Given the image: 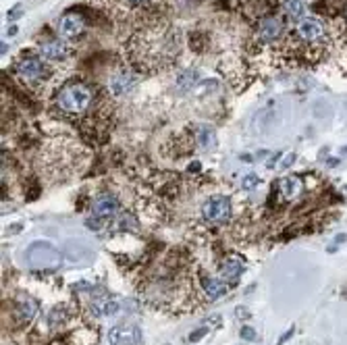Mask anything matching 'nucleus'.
<instances>
[{"mask_svg":"<svg viewBox=\"0 0 347 345\" xmlns=\"http://www.w3.org/2000/svg\"><path fill=\"white\" fill-rule=\"evenodd\" d=\"M91 100H94V90L81 81L67 83L56 94V106L69 115H79L83 111H88L91 106Z\"/></svg>","mask_w":347,"mask_h":345,"instance_id":"obj_1","label":"nucleus"},{"mask_svg":"<svg viewBox=\"0 0 347 345\" xmlns=\"http://www.w3.org/2000/svg\"><path fill=\"white\" fill-rule=\"evenodd\" d=\"M25 262L32 270H56L63 264V254L58 249L48 244V241H34L32 246L25 249Z\"/></svg>","mask_w":347,"mask_h":345,"instance_id":"obj_2","label":"nucleus"},{"mask_svg":"<svg viewBox=\"0 0 347 345\" xmlns=\"http://www.w3.org/2000/svg\"><path fill=\"white\" fill-rule=\"evenodd\" d=\"M295 34L297 38L308 46H314V44H325L329 40V34H327V23L318 19V17H302L297 21V27H295Z\"/></svg>","mask_w":347,"mask_h":345,"instance_id":"obj_3","label":"nucleus"},{"mask_svg":"<svg viewBox=\"0 0 347 345\" xmlns=\"http://www.w3.org/2000/svg\"><path fill=\"white\" fill-rule=\"evenodd\" d=\"M202 216L208 223H214V225L229 221V216H231L229 198H225V195H212V198H208L202 206Z\"/></svg>","mask_w":347,"mask_h":345,"instance_id":"obj_4","label":"nucleus"},{"mask_svg":"<svg viewBox=\"0 0 347 345\" xmlns=\"http://www.w3.org/2000/svg\"><path fill=\"white\" fill-rule=\"evenodd\" d=\"M283 21L279 17H274V15H266V17H262L260 23H258V40L264 42V44H271L274 40H279L283 36Z\"/></svg>","mask_w":347,"mask_h":345,"instance_id":"obj_5","label":"nucleus"},{"mask_svg":"<svg viewBox=\"0 0 347 345\" xmlns=\"http://www.w3.org/2000/svg\"><path fill=\"white\" fill-rule=\"evenodd\" d=\"M17 73L23 77V79L40 81V79H44V77H48V69L44 67V62L37 57H25V58L19 60Z\"/></svg>","mask_w":347,"mask_h":345,"instance_id":"obj_6","label":"nucleus"},{"mask_svg":"<svg viewBox=\"0 0 347 345\" xmlns=\"http://www.w3.org/2000/svg\"><path fill=\"white\" fill-rule=\"evenodd\" d=\"M109 341L110 345H142V331L131 325L114 326L109 333Z\"/></svg>","mask_w":347,"mask_h":345,"instance_id":"obj_7","label":"nucleus"},{"mask_svg":"<svg viewBox=\"0 0 347 345\" xmlns=\"http://www.w3.org/2000/svg\"><path fill=\"white\" fill-rule=\"evenodd\" d=\"M58 31L67 40H75V38H79L83 31H86V19H83L79 13H67L65 17L58 21Z\"/></svg>","mask_w":347,"mask_h":345,"instance_id":"obj_8","label":"nucleus"},{"mask_svg":"<svg viewBox=\"0 0 347 345\" xmlns=\"http://www.w3.org/2000/svg\"><path fill=\"white\" fill-rule=\"evenodd\" d=\"M117 210H119V200L114 198L112 193L98 195L94 204H91V216H98V218H102V221L110 218L112 214H117Z\"/></svg>","mask_w":347,"mask_h":345,"instance_id":"obj_9","label":"nucleus"},{"mask_svg":"<svg viewBox=\"0 0 347 345\" xmlns=\"http://www.w3.org/2000/svg\"><path fill=\"white\" fill-rule=\"evenodd\" d=\"M40 54L48 60H65L69 54H71V46L65 42H56V40L44 42V44H40Z\"/></svg>","mask_w":347,"mask_h":345,"instance_id":"obj_10","label":"nucleus"},{"mask_svg":"<svg viewBox=\"0 0 347 345\" xmlns=\"http://www.w3.org/2000/svg\"><path fill=\"white\" fill-rule=\"evenodd\" d=\"M133 85H135V77L131 73H127V71L114 73L110 77V81H109V88H110V92L114 94V96H125L127 92L133 90Z\"/></svg>","mask_w":347,"mask_h":345,"instance_id":"obj_11","label":"nucleus"},{"mask_svg":"<svg viewBox=\"0 0 347 345\" xmlns=\"http://www.w3.org/2000/svg\"><path fill=\"white\" fill-rule=\"evenodd\" d=\"M243 262L241 260H237V258H225L220 264H219V272H220V277L229 281V283H233V281H237L239 277L243 274Z\"/></svg>","mask_w":347,"mask_h":345,"instance_id":"obj_12","label":"nucleus"},{"mask_svg":"<svg viewBox=\"0 0 347 345\" xmlns=\"http://www.w3.org/2000/svg\"><path fill=\"white\" fill-rule=\"evenodd\" d=\"M279 193L283 195V200H295L299 193H302V181H299V177L295 175H287V177H283L281 181H279Z\"/></svg>","mask_w":347,"mask_h":345,"instance_id":"obj_13","label":"nucleus"},{"mask_svg":"<svg viewBox=\"0 0 347 345\" xmlns=\"http://www.w3.org/2000/svg\"><path fill=\"white\" fill-rule=\"evenodd\" d=\"M65 254L69 258V262H88L91 258V249H88L83 244H79V241H71V244L65 246Z\"/></svg>","mask_w":347,"mask_h":345,"instance_id":"obj_14","label":"nucleus"},{"mask_svg":"<svg viewBox=\"0 0 347 345\" xmlns=\"http://www.w3.org/2000/svg\"><path fill=\"white\" fill-rule=\"evenodd\" d=\"M202 287H204V293H206L208 300H219L220 295L227 293V285L220 283L219 279L204 277V279H202Z\"/></svg>","mask_w":347,"mask_h":345,"instance_id":"obj_15","label":"nucleus"},{"mask_svg":"<svg viewBox=\"0 0 347 345\" xmlns=\"http://www.w3.org/2000/svg\"><path fill=\"white\" fill-rule=\"evenodd\" d=\"M15 312H17V318L21 323H29L36 316V302L32 297H21L17 306H15Z\"/></svg>","mask_w":347,"mask_h":345,"instance_id":"obj_16","label":"nucleus"},{"mask_svg":"<svg viewBox=\"0 0 347 345\" xmlns=\"http://www.w3.org/2000/svg\"><path fill=\"white\" fill-rule=\"evenodd\" d=\"M198 146H200V150H212L214 146H217V133H214L212 127H200L198 129Z\"/></svg>","mask_w":347,"mask_h":345,"instance_id":"obj_17","label":"nucleus"},{"mask_svg":"<svg viewBox=\"0 0 347 345\" xmlns=\"http://www.w3.org/2000/svg\"><path fill=\"white\" fill-rule=\"evenodd\" d=\"M200 81V73L194 71V69H189V71H183L179 75V79H177V85H179V90L183 92H189L196 88V83Z\"/></svg>","mask_w":347,"mask_h":345,"instance_id":"obj_18","label":"nucleus"},{"mask_svg":"<svg viewBox=\"0 0 347 345\" xmlns=\"http://www.w3.org/2000/svg\"><path fill=\"white\" fill-rule=\"evenodd\" d=\"M283 11L291 21H299L304 17V4L299 0H283Z\"/></svg>","mask_w":347,"mask_h":345,"instance_id":"obj_19","label":"nucleus"},{"mask_svg":"<svg viewBox=\"0 0 347 345\" xmlns=\"http://www.w3.org/2000/svg\"><path fill=\"white\" fill-rule=\"evenodd\" d=\"M91 310H94L98 316H110L119 310V304L117 302H98V304H94Z\"/></svg>","mask_w":347,"mask_h":345,"instance_id":"obj_20","label":"nucleus"},{"mask_svg":"<svg viewBox=\"0 0 347 345\" xmlns=\"http://www.w3.org/2000/svg\"><path fill=\"white\" fill-rule=\"evenodd\" d=\"M258 183H260V179H258L256 175H254V172H250V175H245V177H243V183H241V187H243L245 192H252V190H254V187H256Z\"/></svg>","mask_w":347,"mask_h":345,"instance_id":"obj_21","label":"nucleus"},{"mask_svg":"<svg viewBox=\"0 0 347 345\" xmlns=\"http://www.w3.org/2000/svg\"><path fill=\"white\" fill-rule=\"evenodd\" d=\"M239 337H241L243 341H256V331H254L252 326H241V331H239Z\"/></svg>","mask_w":347,"mask_h":345,"instance_id":"obj_22","label":"nucleus"},{"mask_svg":"<svg viewBox=\"0 0 347 345\" xmlns=\"http://www.w3.org/2000/svg\"><path fill=\"white\" fill-rule=\"evenodd\" d=\"M86 227H88V229L98 231V229H102V227H104V221H102V218H98V216H90L88 221H86Z\"/></svg>","mask_w":347,"mask_h":345,"instance_id":"obj_23","label":"nucleus"},{"mask_svg":"<svg viewBox=\"0 0 347 345\" xmlns=\"http://www.w3.org/2000/svg\"><path fill=\"white\" fill-rule=\"evenodd\" d=\"M206 333H208V328H206V326H200V328H196V331L189 333V341L196 343V341L202 339V337H206Z\"/></svg>","mask_w":347,"mask_h":345,"instance_id":"obj_24","label":"nucleus"},{"mask_svg":"<svg viewBox=\"0 0 347 345\" xmlns=\"http://www.w3.org/2000/svg\"><path fill=\"white\" fill-rule=\"evenodd\" d=\"M23 15V6L21 4H17L15 9H11L9 13H6V21H15V19H19Z\"/></svg>","mask_w":347,"mask_h":345,"instance_id":"obj_25","label":"nucleus"},{"mask_svg":"<svg viewBox=\"0 0 347 345\" xmlns=\"http://www.w3.org/2000/svg\"><path fill=\"white\" fill-rule=\"evenodd\" d=\"M295 160H297V154H293V152L287 154V156H283V158H281V169H289Z\"/></svg>","mask_w":347,"mask_h":345,"instance_id":"obj_26","label":"nucleus"},{"mask_svg":"<svg viewBox=\"0 0 347 345\" xmlns=\"http://www.w3.org/2000/svg\"><path fill=\"white\" fill-rule=\"evenodd\" d=\"M345 241H347V235H345V233H339L337 237H335V244H330V246H329V252H335V249H337L339 246H341V244H345Z\"/></svg>","mask_w":347,"mask_h":345,"instance_id":"obj_27","label":"nucleus"},{"mask_svg":"<svg viewBox=\"0 0 347 345\" xmlns=\"http://www.w3.org/2000/svg\"><path fill=\"white\" fill-rule=\"evenodd\" d=\"M293 333H295V328H293V326H291V328H289V331H287V333H283V335H281V339H279V343H276V345H283L285 341H289V339H291V337H293Z\"/></svg>","mask_w":347,"mask_h":345,"instance_id":"obj_28","label":"nucleus"},{"mask_svg":"<svg viewBox=\"0 0 347 345\" xmlns=\"http://www.w3.org/2000/svg\"><path fill=\"white\" fill-rule=\"evenodd\" d=\"M276 158H281V154H273L271 158L266 160V167H268V169H273V167H274V162H276Z\"/></svg>","mask_w":347,"mask_h":345,"instance_id":"obj_29","label":"nucleus"},{"mask_svg":"<svg viewBox=\"0 0 347 345\" xmlns=\"http://www.w3.org/2000/svg\"><path fill=\"white\" fill-rule=\"evenodd\" d=\"M200 169H202V164H200L198 160H196V162H191V164H189V167H187V171H189V172H198Z\"/></svg>","mask_w":347,"mask_h":345,"instance_id":"obj_30","label":"nucleus"},{"mask_svg":"<svg viewBox=\"0 0 347 345\" xmlns=\"http://www.w3.org/2000/svg\"><path fill=\"white\" fill-rule=\"evenodd\" d=\"M6 50H9V46H6V44H4V42H2V44H0V52H2V54H4V52H6Z\"/></svg>","mask_w":347,"mask_h":345,"instance_id":"obj_31","label":"nucleus"},{"mask_svg":"<svg viewBox=\"0 0 347 345\" xmlns=\"http://www.w3.org/2000/svg\"><path fill=\"white\" fill-rule=\"evenodd\" d=\"M127 2H131V4H142V2H146V0H127Z\"/></svg>","mask_w":347,"mask_h":345,"instance_id":"obj_32","label":"nucleus"}]
</instances>
